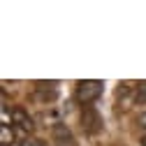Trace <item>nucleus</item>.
I'll return each mask as SVG.
<instances>
[{"mask_svg":"<svg viewBox=\"0 0 146 146\" xmlns=\"http://www.w3.org/2000/svg\"><path fill=\"white\" fill-rule=\"evenodd\" d=\"M102 81L100 79H84L77 84V100L81 104H90L102 95Z\"/></svg>","mask_w":146,"mask_h":146,"instance_id":"nucleus-1","label":"nucleus"},{"mask_svg":"<svg viewBox=\"0 0 146 146\" xmlns=\"http://www.w3.org/2000/svg\"><path fill=\"white\" fill-rule=\"evenodd\" d=\"M81 127L86 132H98L102 127V118L93 111V109H84L81 111Z\"/></svg>","mask_w":146,"mask_h":146,"instance_id":"nucleus-2","label":"nucleus"},{"mask_svg":"<svg viewBox=\"0 0 146 146\" xmlns=\"http://www.w3.org/2000/svg\"><path fill=\"white\" fill-rule=\"evenodd\" d=\"M12 121L19 125L21 130H26V132L33 130V118L28 116V111H26L23 107H14V109H12Z\"/></svg>","mask_w":146,"mask_h":146,"instance_id":"nucleus-3","label":"nucleus"},{"mask_svg":"<svg viewBox=\"0 0 146 146\" xmlns=\"http://www.w3.org/2000/svg\"><path fill=\"white\" fill-rule=\"evenodd\" d=\"M135 100H137V98H132V93H130V88H127V86H121V88L116 90V109H118V111L130 109V104H132Z\"/></svg>","mask_w":146,"mask_h":146,"instance_id":"nucleus-4","label":"nucleus"},{"mask_svg":"<svg viewBox=\"0 0 146 146\" xmlns=\"http://www.w3.org/2000/svg\"><path fill=\"white\" fill-rule=\"evenodd\" d=\"M14 141V132H12V127L7 125V123H3L0 125V144L3 146H9Z\"/></svg>","mask_w":146,"mask_h":146,"instance_id":"nucleus-5","label":"nucleus"},{"mask_svg":"<svg viewBox=\"0 0 146 146\" xmlns=\"http://www.w3.org/2000/svg\"><path fill=\"white\" fill-rule=\"evenodd\" d=\"M53 137H56V139H67V137H72V135H70V130H67V125L56 123V125H53Z\"/></svg>","mask_w":146,"mask_h":146,"instance_id":"nucleus-6","label":"nucleus"},{"mask_svg":"<svg viewBox=\"0 0 146 146\" xmlns=\"http://www.w3.org/2000/svg\"><path fill=\"white\" fill-rule=\"evenodd\" d=\"M19 146H44V144H42L40 139H35V137H26V139H23Z\"/></svg>","mask_w":146,"mask_h":146,"instance_id":"nucleus-7","label":"nucleus"},{"mask_svg":"<svg viewBox=\"0 0 146 146\" xmlns=\"http://www.w3.org/2000/svg\"><path fill=\"white\" fill-rule=\"evenodd\" d=\"M137 102H146V81L139 84V90H137Z\"/></svg>","mask_w":146,"mask_h":146,"instance_id":"nucleus-8","label":"nucleus"},{"mask_svg":"<svg viewBox=\"0 0 146 146\" xmlns=\"http://www.w3.org/2000/svg\"><path fill=\"white\" fill-rule=\"evenodd\" d=\"M56 146H77V141L72 139V137H67V139H56Z\"/></svg>","mask_w":146,"mask_h":146,"instance_id":"nucleus-9","label":"nucleus"},{"mask_svg":"<svg viewBox=\"0 0 146 146\" xmlns=\"http://www.w3.org/2000/svg\"><path fill=\"white\" fill-rule=\"evenodd\" d=\"M137 123H139V127H144V130H146V111H141V114L137 116Z\"/></svg>","mask_w":146,"mask_h":146,"instance_id":"nucleus-10","label":"nucleus"},{"mask_svg":"<svg viewBox=\"0 0 146 146\" xmlns=\"http://www.w3.org/2000/svg\"><path fill=\"white\" fill-rule=\"evenodd\" d=\"M139 141H141V146H146V135H144V137H141Z\"/></svg>","mask_w":146,"mask_h":146,"instance_id":"nucleus-11","label":"nucleus"}]
</instances>
